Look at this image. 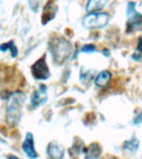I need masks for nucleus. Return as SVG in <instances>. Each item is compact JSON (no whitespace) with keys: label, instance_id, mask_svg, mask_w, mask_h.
Listing matches in <instances>:
<instances>
[{"label":"nucleus","instance_id":"1","mask_svg":"<svg viewBox=\"0 0 142 159\" xmlns=\"http://www.w3.org/2000/svg\"><path fill=\"white\" fill-rule=\"evenodd\" d=\"M25 103V94L21 91H15L9 95L7 103V123L9 125H17L22 116V106Z\"/></svg>","mask_w":142,"mask_h":159},{"label":"nucleus","instance_id":"2","mask_svg":"<svg viewBox=\"0 0 142 159\" xmlns=\"http://www.w3.org/2000/svg\"><path fill=\"white\" fill-rule=\"evenodd\" d=\"M50 50L52 54V59L56 64H63L69 57L72 51V44L63 37H55L50 42Z\"/></svg>","mask_w":142,"mask_h":159},{"label":"nucleus","instance_id":"3","mask_svg":"<svg viewBox=\"0 0 142 159\" xmlns=\"http://www.w3.org/2000/svg\"><path fill=\"white\" fill-rule=\"evenodd\" d=\"M110 21V15L106 12H93L87 13L82 18V25L86 29H100Z\"/></svg>","mask_w":142,"mask_h":159},{"label":"nucleus","instance_id":"4","mask_svg":"<svg viewBox=\"0 0 142 159\" xmlns=\"http://www.w3.org/2000/svg\"><path fill=\"white\" fill-rule=\"evenodd\" d=\"M31 73H33V77L35 80H39V81H44V80L50 78V69L46 63L44 56L38 59V60L31 65Z\"/></svg>","mask_w":142,"mask_h":159},{"label":"nucleus","instance_id":"5","mask_svg":"<svg viewBox=\"0 0 142 159\" xmlns=\"http://www.w3.org/2000/svg\"><path fill=\"white\" fill-rule=\"evenodd\" d=\"M142 30V15L136 11L134 13L128 16L126 21V33H134Z\"/></svg>","mask_w":142,"mask_h":159},{"label":"nucleus","instance_id":"6","mask_svg":"<svg viewBox=\"0 0 142 159\" xmlns=\"http://www.w3.org/2000/svg\"><path fill=\"white\" fill-rule=\"evenodd\" d=\"M22 150L30 159H37L38 158V153L35 151V148H34V136H33L30 132L26 133V137H25V140L22 142Z\"/></svg>","mask_w":142,"mask_h":159},{"label":"nucleus","instance_id":"7","mask_svg":"<svg viewBox=\"0 0 142 159\" xmlns=\"http://www.w3.org/2000/svg\"><path fill=\"white\" fill-rule=\"evenodd\" d=\"M64 149L55 141H52L47 146V154H48L50 159H63L64 158Z\"/></svg>","mask_w":142,"mask_h":159},{"label":"nucleus","instance_id":"8","mask_svg":"<svg viewBox=\"0 0 142 159\" xmlns=\"http://www.w3.org/2000/svg\"><path fill=\"white\" fill-rule=\"evenodd\" d=\"M56 12H57V7L53 4L52 2L47 3V5L44 7V11H43V15H42V24L46 25L48 24L51 20L56 16Z\"/></svg>","mask_w":142,"mask_h":159},{"label":"nucleus","instance_id":"9","mask_svg":"<svg viewBox=\"0 0 142 159\" xmlns=\"http://www.w3.org/2000/svg\"><path fill=\"white\" fill-rule=\"evenodd\" d=\"M85 159H98L102 154V148L99 143H91L86 149L84 148Z\"/></svg>","mask_w":142,"mask_h":159},{"label":"nucleus","instance_id":"10","mask_svg":"<svg viewBox=\"0 0 142 159\" xmlns=\"http://www.w3.org/2000/svg\"><path fill=\"white\" fill-rule=\"evenodd\" d=\"M108 0H87L85 9L87 13H93V12H99L102 11Z\"/></svg>","mask_w":142,"mask_h":159},{"label":"nucleus","instance_id":"11","mask_svg":"<svg viewBox=\"0 0 142 159\" xmlns=\"http://www.w3.org/2000/svg\"><path fill=\"white\" fill-rule=\"evenodd\" d=\"M112 78V75L110 70H102L100 73H98V76L95 77V86L97 88H104V86H107L108 84H110Z\"/></svg>","mask_w":142,"mask_h":159},{"label":"nucleus","instance_id":"12","mask_svg":"<svg viewBox=\"0 0 142 159\" xmlns=\"http://www.w3.org/2000/svg\"><path fill=\"white\" fill-rule=\"evenodd\" d=\"M140 148V141L137 140V137H132L131 140H128L123 143V150L126 151V153H131V154H134L136 151L138 150Z\"/></svg>","mask_w":142,"mask_h":159},{"label":"nucleus","instance_id":"13","mask_svg":"<svg viewBox=\"0 0 142 159\" xmlns=\"http://www.w3.org/2000/svg\"><path fill=\"white\" fill-rule=\"evenodd\" d=\"M42 94L40 93H38V91H34L33 93V95H31V108L34 110V108H37V107H39L40 104H43L46 101H47V97L44 95V97H40Z\"/></svg>","mask_w":142,"mask_h":159},{"label":"nucleus","instance_id":"14","mask_svg":"<svg viewBox=\"0 0 142 159\" xmlns=\"http://www.w3.org/2000/svg\"><path fill=\"white\" fill-rule=\"evenodd\" d=\"M40 3L42 0H28V4H29V8L31 9V12H38L39 7H40Z\"/></svg>","mask_w":142,"mask_h":159},{"label":"nucleus","instance_id":"15","mask_svg":"<svg viewBox=\"0 0 142 159\" xmlns=\"http://www.w3.org/2000/svg\"><path fill=\"white\" fill-rule=\"evenodd\" d=\"M81 52H85V54H93V52H95L97 51V47L94 44H85L81 47L80 50Z\"/></svg>","mask_w":142,"mask_h":159},{"label":"nucleus","instance_id":"16","mask_svg":"<svg viewBox=\"0 0 142 159\" xmlns=\"http://www.w3.org/2000/svg\"><path fill=\"white\" fill-rule=\"evenodd\" d=\"M136 12V3L134 2H129L126 4V16L132 15V13Z\"/></svg>","mask_w":142,"mask_h":159},{"label":"nucleus","instance_id":"17","mask_svg":"<svg viewBox=\"0 0 142 159\" xmlns=\"http://www.w3.org/2000/svg\"><path fill=\"white\" fill-rule=\"evenodd\" d=\"M9 51H11V56H12V57H16V56H17V54H18V50H17L16 44H15V42H13V41H11V47H9Z\"/></svg>","mask_w":142,"mask_h":159},{"label":"nucleus","instance_id":"18","mask_svg":"<svg viewBox=\"0 0 142 159\" xmlns=\"http://www.w3.org/2000/svg\"><path fill=\"white\" fill-rule=\"evenodd\" d=\"M133 124H134V125H140V124H142V112H140L138 115L134 116V119H133Z\"/></svg>","mask_w":142,"mask_h":159},{"label":"nucleus","instance_id":"19","mask_svg":"<svg viewBox=\"0 0 142 159\" xmlns=\"http://www.w3.org/2000/svg\"><path fill=\"white\" fill-rule=\"evenodd\" d=\"M137 51L142 52V37L138 38V43H137Z\"/></svg>","mask_w":142,"mask_h":159},{"label":"nucleus","instance_id":"20","mask_svg":"<svg viewBox=\"0 0 142 159\" xmlns=\"http://www.w3.org/2000/svg\"><path fill=\"white\" fill-rule=\"evenodd\" d=\"M39 91H40V94H42V95H46V91H47V88H46V86H44V85H40V86H39Z\"/></svg>","mask_w":142,"mask_h":159},{"label":"nucleus","instance_id":"21","mask_svg":"<svg viewBox=\"0 0 142 159\" xmlns=\"http://www.w3.org/2000/svg\"><path fill=\"white\" fill-rule=\"evenodd\" d=\"M7 159H20V158L16 157V155H8V157H7Z\"/></svg>","mask_w":142,"mask_h":159},{"label":"nucleus","instance_id":"22","mask_svg":"<svg viewBox=\"0 0 142 159\" xmlns=\"http://www.w3.org/2000/svg\"><path fill=\"white\" fill-rule=\"evenodd\" d=\"M103 54H104L106 56H110V51H107V50H104V51H103Z\"/></svg>","mask_w":142,"mask_h":159}]
</instances>
